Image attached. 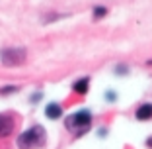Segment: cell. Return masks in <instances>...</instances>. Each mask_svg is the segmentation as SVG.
<instances>
[{"mask_svg": "<svg viewBox=\"0 0 152 149\" xmlns=\"http://www.w3.org/2000/svg\"><path fill=\"white\" fill-rule=\"evenodd\" d=\"M43 143H45V130L39 126L29 128L27 131H23L18 137L20 149H35V147H41Z\"/></svg>", "mask_w": 152, "mask_h": 149, "instance_id": "1", "label": "cell"}, {"mask_svg": "<svg viewBox=\"0 0 152 149\" xmlns=\"http://www.w3.org/2000/svg\"><path fill=\"white\" fill-rule=\"evenodd\" d=\"M0 59H2V63L4 65H22L26 61V49L18 47V49H2L0 53Z\"/></svg>", "mask_w": 152, "mask_h": 149, "instance_id": "2", "label": "cell"}, {"mask_svg": "<svg viewBox=\"0 0 152 149\" xmlns=\"http://www.w3.org/2000/svg\"><path fill=\"white\" fill-rule=\"evenodd\" d=\"M90 120H92V116H90L88 110H80V112L72 114V116L66 120V128L68 130H76V128L84 130V128L90 126Z\"/></svg>", "mask_w": 152, "mask_h": 149, "instance_id": "3", "label": "cell"}, {"mask_svg": "<svg viewBox=\"0 0 152 149\" xmlns=\"http://www.w3.org/2000/svg\"><path fill=\"white\" fill-rule=\"evenodd\" d=\"M14 130V120L10 116H4V114H0V137H6L10 136Z\"/></svg>", "mask_w": 152, "mask_h": 149, "instance_id": "4", "label": "cell"}, {"mask_svg": "<svg viewBox=\"0 0 152 149\" xmlns=\"http://www.w3.org/2000/svg\"><path fill=\"white\" fill-rule=\"evenodd\" d=\"M137 118H139V120H150L152 118V104H142V106L137 110Z\"/></svg>", "mask_w": 152, "mask_h": 149, "instance_id": "5", "label": "cell"}, {"mask_svg": "<svg viewBox=\"0 0 152 149\" xmlns=\"http://www.w3.org/2000/svg\"><path fill=\"white\" fill-rule=\"evenodd\" d=\"M45 114H47L51 120H57V118H61V114H63V108H61L58 104H49V106L45 108Z\"/></svg>", "mask_w": 152, "mask_h": 149, "instance_id": "6", "label": "cell"}, {"mask_svg": "<svg viewBox=\"0 0 152 149\" xmlns=\"http://www.w3.org/2000/svg\"><path fill=\"white\" fill-rule=\"evenodd\" d=\"M88 79H80V81H76L74 82V90L76 92H80V94H84L86 90H88Z\"/></svg>", "mask_w": 152, "mask_h": 149, "instance_id": "7", "label": "cell"}, {"mask_svg": "<svg viewBox=\"0 0 152 149\" xmlns=\"http://www.w3.org/2000/svg\"><path fill=\"white\" fill-rule=\"evenodd\" d=\"M105 12H107L105 8H96L94 10V16H96V18H102V16H105Z\"/></svg>", "mask_w": 152, "mask_h": 149, "instance_id": "8", "label": "cell"}]
</instances>
